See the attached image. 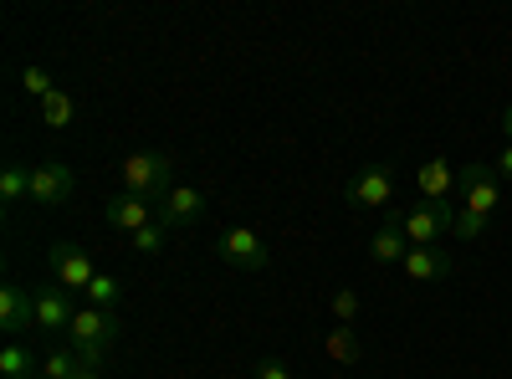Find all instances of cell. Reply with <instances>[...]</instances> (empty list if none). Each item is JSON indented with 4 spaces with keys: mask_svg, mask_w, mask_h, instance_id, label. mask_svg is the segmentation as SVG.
Instances as JSON below:
<instances>
[{
    "mask_svg": "<svg viewBox=\"0 0 512 379\" xmlns=\"http://www.w3.org/2000/svg\"><path fill=\"white\" fill-rule=\"evenodd\" d=\"M456 190H461V205H456V231L461 241H477L492 221V210L502 205V180L492 175V164H466L456 175Z\"/></svg>",
    "mask_w": 512,
    "mask_h": 379,
    "instance_id": "1",
    "label": "cell"
},
{
    "mask_svg": "<svg viewBox=\"0 0 512 379\" xmlns=\"http://www.w3.org/2000/svg\"><path fill=\"white\" fill-rule=\"evenodd\" d=\"M118 180H123V190H134V195L159 205L169 190H175V159L169 154H128L118 164Z\"/></svg>",
    "mask_w": 512,
    "mask_h": 379,
    "instance_id": "2",
    "label": "cell"
},
{
    "mask_svg": "<svg viewBox=\"0 0 512 379\" xmlns=\"http://www.w3.org/2000/svg\"><path fill=\"white\" fill-rule=\"evenodd\" d=\"M113 344H118V318L103 313V308H77V318H72V349H77V359L103 369Z\"/></svg>",
    "mask_w": 512,
    "mask_h": 379,
    "instance_id": "3",
    "label": "cell"
},
{
    "mask_svg": "<svg viewBox=\"0 0 512 379\" xmlns=\"http://www.w3.org/2000/svg\"><path fill=\"white\" fill-rule=\"evenodd\" d=\"M400 231H405V241L410 246H441V236H451L456 231V205L446 200V205H410V210H400Z\"/></svg>",
    "mask_w": 512,
    "mask_h": 379,
    "instance_id": "4",
    "label": "cell"
},
{
    "mask_svg": "<svg viewBox=\"0 0 512 379\" xmlns=\"http://www.w3.org/2000/svg\"><path fill=\"white\" fill-rule=\"evenodd\" d=\"M216 257H221L226 267H236V272H262V267L272 262V251H267L262 231L231 226V231H221V241H216Z\"/></svg>",
    "mask_w": 512,
    "mask_h": 379,
    "instance_id": "5",
    "label": "cell"
},
{
    "mask_svg": "<svg viewBox=\"0 0 512 379\" xmlns=\"http://www.w3.org/2000/svg\"><path fill=\"white\" fill-rule=\"evenodd\" d=\"M344 200L354 210H395V175L384 164H364V170L344 185Z\"/></svg>",
    "mask_w": 512,
    "mask_h": 379,
    "instance_id": "6",
    "label": "cell"
},
{
    "mask_svg": "<svg viewBox=\"0 0 512 379\" xmlns=\"http://www.w3.org/2000/svg\"><path fill=\"white\" fill-rule=\"evenodd\" d=\"M47 267H52L57 287H72V292H88V287H93V277H98L93 257H88L82 246H72V241H57V246L47 251Z\"/></svg>",
    "mask_w": 512,
    "mask_h": 379,
    "instance_id": "7",
    "label": "cell"
},
{
    "mask_svg": "<svg viewBox=\"0 0 512 379\" xmlns=\"http://www.w3.org/2000/svg\"><path fill=\"white\" fill-rule=\"evenodd\" d=\"M103 221H108L113 231H123V236H134V231H144V226L159 221V205L144 200V195H134V190H118V195L108 200V210H103Z\"/></svg>",
    "mask_w": 512,
    "mask_h": 379,
    "instance_id": "8",
    "label": "cell"
},
{
    "mask_svg": "<svg viewBox=\"0 0 512 379\" xmlns=\"http://www.w3.org/2000/svg\"><path fill=\"white\" fill-rule=\"evenodd\" d=\"M72 164H36L31 170V200L36 205H67L72 200Z\"/></svg>",
    "mask_w": 512,
    "mask_h": 379,
    "instance_id": "9",
    "label": "cell"
},
{
    "mask_svg": "<svg viewBox=\"0 0 512 379\" xmlns=\"http://www.w3.org/2000/svg\"><path fill=\"white\" fill-rule=\"evenodd\" d=\"M405 251H410V241L400 231V210H384V226L369 236V257L379 267H395V262H405Z\"/></svg>",
    "mask_w": 512,
    "mask_h": 379,
    "instance_id": "10",
    "label": "cell"
},
{
    "mask_svg": "<svg viewBox=\"0 0 512 379\" xmlns=\"http://www.w3.org/2000/svg\"><path fill=\"white\" fill-rule=\"evenodd\" d=\"M205 216V195L195 185H175L164 200H159V221L164 226H195Z\"/></svg>",
    "mask_w": 512,
    "mask_h": 379,
    "instance_id": "11",
    "label": "cell"
},
{
    "mask_svg": "<svg viewBox=\"0 0 512 379\" xmlns=\"http://www.w3.org/2000/svg\"><path fill=\"white\" fill-rule=\"evenodd\" d=\"M72 318H77V308L67 303L62 287H41L36 292V328L41 333H72Z\"/></svg>",
    "mask_w": 512,
    "mask_h": 379,
    "instance_id": "12",
    "label": "cell"
},
{
    "mask_svg": "<svg viewBox=\"0 0 512 379\" xmlns=\"http://www.w3.org/2000/svg\"><path fill=\"white\" fill-rule=\"evenodd\" d=\"M400 267H405L410 282H441V277H451V257L441 246H410Z\"/></svg>",
    "mask_w": 512,
    "mask_h": 379,
    "instance_id": "13",
    "label": "cell"
},
{
    "mask_svg": "<svg viewBox=\"0 0 512 379\" xmlns=\"http://www.w3.org/2000/svg\"><path fill=\"white\" fill-rule=\"evenodd\" d=\"M415 185H420V200H431V205H446L451 190H456V170L446 159H425L420 170H415Z\"/></svg>",
    "mask_w": 512,
    "mask_h": 379,
    "instance_id": "14",
    "label": "cell"
},
{
    "mask_svg": "<svg viewBox=\"0 0 512 379\" xmlns=\"http://www.w3.org/2000/svg\"><path fill=\"white\" fill-rule=\"evenodd\" d=\"M31 323H36V298H26L21 287H0V328L21 333Z\"/></svg>",
    "mask_w": 512,
    "mask_h": 379,
    "instance_id": "15",
    "label": "cell"
},
{
    "mask_svg": "<svg viewBox=\"0 0 512 379\" xmlns=\"http://www.w3.org/2000/svg\"><path fill=\"white\" fill-rule=\"evenodd\" d=\"M328 359H338V364H359L364 359V344H359V328L354 323L328 328Z\"/></svg>",
    "mask_w": 512,
    "mask_h": 379,
    "instance_id": "16",
    "label": "cell"
},
{
    "mask_svg": "<svg viewBox=\"0 0 512 379\" xmlns=\"http://www.w3.org/2000/svg\"><path fill=\"white\" fill-rule=\"evenodd\" d=\"M26 195H31V170H26V164H6V170H0V200L16 205Z\"/></svg>",
    "mask_w": 512,
    "mask_h": 379,
    "instance_id": "17",
    "label": "cell"
},
{
    "mask_svg": "<svg viewBox=\"0 0 512 379\" xmlns=\"http://www.w3.org/2000/svg\"><path fill=\"white\" fill-rule=\"evenodd\" d=\"M72 113H77V103H72V93H52V98H41V123H47V129H67L72 123Z\"/></svg>",
    "mask_w": 512,
    "mask_h": 379,
    "instance_id": "18",
    "label": "cell"
},
{
    "mask_svg": "<svg viewBox=\"0 0 512 379\" xmlns=\"http://www.w3.org/2000/svg\"><path fill=\"white\" fill-rule=\"evenodd\" d=\"M118 298H123L118 277H113V272H98V277H93V287H88V308H103V313H113V308H118Z\"/></svg>",
    "mask_w": 512,
    "mask_h": 379,
    "instance_id": "19",
    "label": "cell"
},
{
    "mask_svg": "<svg viewBox=\"0 0 512 379\" xmlns=\"http://www.w3.org/2000/svg\"><path fill=\"white\" fill-rule=\"evenodd\" d=\"M31 349H21V344H6L0 349V379H31Z\"/></svg>",
    "mask_w": 512,
    "mask_h": 379,
    "instance_id": "20",
    "label": "cell"
},
{
    "mask_svg": "<svg viewBox=\"0 0 512 379\" xmlns=\"http://www.w3.org/2000/svg\"><path fill=\"white\" fill-rule=\"evenodd\" d=\"M72 369H77V349H52L41 359V379H72Z\"/></svg>",
    "mask_w": 512,
    "mask_h": 379,
    "instance_id": "21",
    "label": "cell"
},
{
    "mask_svg": "<svg viewBox=\"0 0 512 379\" xmlns=\"http://www.w3.org/2000/svg\"><path fill=\"white\" fill-rule=\"evenodd\" d=\"M21 88L41 103V98H52V93H57V82L47 77V67H21Z\"/></svg>",
    "mask_w": 512,
    "mask_h": 379,
    "instance_id": "22",
    "label": "cell"
},
{
    "mask_svg": "<svg viewBox=\"0 0 512 379\" xmlns=\"http://www.w3.org/2000/svg\"><path fill=\"white\" fill-rule=\"evenodd\" d=\"M164 221H154V226H144V231H134V236H128V241H134V251H139V257H154V251H164Z\"/></svg>",
    "mask_w": 512,
    "mask_h": 379,
    "instance_id": "23",
    "label": "cell"
},
{
    "mask_svg": "<svg viewBox=\"0 0 512 379\" xmlns=\"http://www.w3.org/2000/svg\"><path fill=\"white\" fill-rule=\"evenodd\" d=\"M333 313H338V323H354L359 318V298L344 287V292H333Z\"/></svg>",
    "mask_w": 512,
    "mask_h": 379,
    "instance_id": "24",
    "label": "cell"
},
{
    "mask_svg": "<svg viewBox=\"0 0 512 379\" xmlns=\"http://www.w3.org/2000/svg\"><path fill=\"white\" fill-rule=\"evenodd\" d=\"M251 379H292V369L282 359H262V364L251 369Z\"/></svg>",
    "mask_w": 512,
    "mask_h": 379,
    "instance_id": "25",
    "label": "cell"
},
{
    "mask_svg": "<svg viewBox=\"0 0 512 379\" xmlns=\"http://www.w3.org/2000/svg\"><path fill=\"white\" fill-rule=\"evenodd\" d=\"M492 175H497V180H512V144H502V149H497V159H492Z\"/></svg>",
    "mask_w": 512,
    "mask_h": 379,
    "instance_id": "26",
    "label": "cell"
},
{
    "mask_svg": "<svg viewBox=\"0 0 512 379\" xmlns=\"http://www.w3.org/2000/svg\"><path fill=\"white\" fill-rule=\"evenodd\" d=\"M72 379H103V369H98V364H82V359H77V369H72Z\"/></svg>",
    "mask_w": 512,
    "mask_h": 379,
    "instance_id": "27",
    "label": "cell"
},
{
    "mask_svg": "<svg viewBox=\"0 0 512 379\" xmlns=\"http://www.w3.org/2000/svg\"><path fill=\"white\" fill-rule=\"evenodd\" d=\"M502 134H507V144H512V103H507V113H502Z\"/></svg>",
    "mask_w": 512,
    "mask_h": 379,
    "instance_id": "28",
    "label": "cell"
},
{
    "mask_svg": "<svg viewBox=\"0 0 512 379\" xmlns=\"http://www.w3.org/2000/svg\"><path fill=\"white\" fill-rule=\"evenodd\" d=\"M246 379H251V374H246Z\"/></svg>",
    "mask_w": 512,
    "mask_h": 379,
    "instance_id": "29",
    "label": "cell"
}]
</instances>
